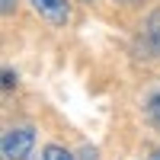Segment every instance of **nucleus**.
Wrapping results in <instances>:
<instances>
[{"label":"nucleus","instance_id":"0eeeda50","mask_svg":"<svg viewBox=\"0 0 160 160\" xmlns=\"http://www.w3.org/2000/svg\"><path fill=\"white\" fill-rule=\"evenodd\" d=\"M148 160H160V151H154V154H151V157H148Z\"/></svg>","mask_w":160,"mask_h":160},{"label":"nucleus","instance_id":"39448f33","mask_svg":"<svg viewBox=\"0 0 160 160\" xmlns=\"http://www.w3.org/2000/svg\"><path fill=\"white\" fill-rule=\"evenodd\" d=\"M13 7H16V0H0V13H3V16L13 13Z\"/></svg>","mask_w":160,"mask_h":160},{"label":"nucleus","instance_id":"20e7f679","mask_svg":"<svg viewBox=\"0 0 160 160\" xmlns=\"http://www.w3.org/2000/svg\"><path fill=\"white\" fill-rule=\"evenodd\" d=\"M151 118H154V125L160 128V93H157V96L151 99Z\"/></svg>","mask_w":160,"mask_h":160},{"label":"nucleus","instance_id":"7ed1b4c3","mask_svg":"<svg viewBox=\"0 0 160 160\" xmlns=\"http://www.w3.org/2000/svg\"><path fill=\"white\" fill-rule=\"evenodd\" d=\"M45 160H74L64 148H58V144H48L45 148Z\"/></svg>","mask_w":160,"mask_h":160},{"label":"nucleus","instance_id":"f03ea898","mask_svg":"<svg viewBox=\"0 0 160 160\" xmlns=\"http://www.w3.org/2000/svg\"><path fill=\"white\" fill-rule=\"evenodd\" d=\"M29 3L42 13V16L51 22V26H64L71 19V10H68V0H29Z\"/></svg>","mask_w":160,"mask_h":160},{"label":"nucleus","instance_id":"423d86ee","mask_svg":"<svg viewBox=\"0 0 160 160\" xmlns=\"http://www.w3.org/2000/svg\"><path fill=\"white\" fill-rule=\"evenodd\" d=\"M115 3H125V7H135V3H141V0H115Z\"/></svg>","mask_w":160,"mask_h":160},{"label":"nucleus","instance_id":"f257e3e1","mask_svg":"<svg viewBox=\"0 0 160 160\" xmlns=\"http://www.w3.org/2000/svg\"><path fill=\"white\" fill-rule=\"evenodd\" d=\"M35 144V131L32 128H10L3 131V157L7 160H26Z\"/></svg>","mask_w":160,"mask_h":160}]
</instances>
